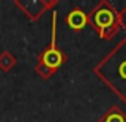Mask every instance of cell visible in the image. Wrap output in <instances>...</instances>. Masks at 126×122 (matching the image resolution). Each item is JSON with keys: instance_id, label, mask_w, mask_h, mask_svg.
<instances>
[{"instance_id": "cell-5", "label": "cell", "mask_w": 126, "mask_h": 122, "mask_svg": "<svg viewBox=\"0 0 126 122\" xmlns=\"http://www.w3.org/2000/svg\"><path fill=\"white\" fill-rule=\"evenodd\" d=\"M105 122H125V118L120 115V113H113L107 118Z\"/></svg>"}, {"instance_id": "cell-2", "label": "cell", "mask_w": 126, "mask_h": 122, "mask_svg": "<svg viewBox=\"0 0 126 122\" xmlns=\"http://www.w3.org/2000/svg\"><path fill=\"white\" fill-rule=\"evenodd\" d=\"M114 22V14L111 9L108 8H101L96 14H95V24L104 31L105 28L111 27Z\"/></svg>"}, {"instance_id": "cell-6", "label": "cell", "mask_w": 126, "mask_h": 122, "mask_svg": "<svg viewBox=\"0 0 126 122\" xmlns=\"http://www.w3.org/2000/svg\"><path fill=\"white\" fill-rule=\"evenodd\" d=\"M122 21H123V24H125V27H126V11H125L123 15H122Z\"/></svg>"}, {"instance_id": "cell-4", "label": "cell", "mask_w": 126, "mask_h": 122, "mask_svg": "<svg viewBox=\"0 0 126 122\" xmlns=\"http://www.w3.org/2000/svg\"><path fill=\"white\" fill-rule=\"evenodd\" d=\"M67 22H68V25H70L71 28L79 30V28L85 27V24H86V17H85V14H83L82 11H74V12H71V14L68 15Z\"/></svg>"}, {"instance_id": "cell-3", "label": "cell", "mask_w": 126, "mask_h": 122, "mask_svg": "<svg viewBox=\"0 0 126 122\" xmlns=\"http://www.w3.org/2000/svg\"><path fill=\"white\" fill-rule=\"evenodd\" d=\"M43 61H45V64L46 66H49V67H58L61 63H62V57H61V54L52 46L49 51H46L45 52V55H43Z\"/></svg>"}, {"instance_id": "cell-1", "label": "cell", "mask_w": 126, "mask_h": 122, "mask_svg": "<svg viewBox=\"0 0 126 122\" xmlns=\"http://www.w3.org/2000/svg\"><path fill=\"white\" fill-rule=\"evenodd\" d=\"M98 73L126 98V42L98 67Z\"/></svg>"}]
</instances>
